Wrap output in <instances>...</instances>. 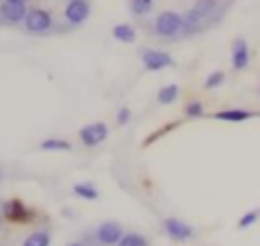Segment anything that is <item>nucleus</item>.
<instances>
[{
    "instance_id": "25",
    "label": "nucleus",
    "mask_w": 260,
    "mask_h": 246,
    "mask_svg": "<svg viewBox=\"0 0 260 246\" xmlns=\"http://www.w3.org/2000/svg\"><path fill=\"white\" fill-rule=\"evenodd\" d=\"M69 246H83V244H79V242H73V244H69Z\"/></svg>"
},
{
    "instance_id": "27",
    "label": "nucleus",
    "mask_w": 260,
    "mask_h": 246,
    "mask_svg": "<svg viewBox=\"0 0 260 246\" xmlns=\"http://www.w3.org/2000/svg\"><path fill=\"white\" fill-rule=\"evenodd\" d=\"M0 179H2V171H0Z\"/></svg>"
},
{
    "instance_id": "20",
    "label": "nucleus",
    "mask_w": 260,
    "mask_h": 246,
    "mask_svg": "<svg viewBox=\"0 0 260 246\" xmlns=\"http://www.w3.org/2000/svg\"><path fill=\"white\" fill-rule=\"evenodd\" d=\"M223 81H225V73H223V71H211V73L205 77L203 87H205V89H217Z\"/></svg>"
},
{
    "instance_id": "17",
    "label": "nucleus",
    "mask_w": 260,
    "mask_h": 246,
    "mask_svg": "<svg viewBox=\"0 0 260 246\" xmlns=\"http://www.w3.org/2000/svg\"><path fill=\"white\" fill-rule=\"evenodd\" d=\"M73 193L77 197H83V199H98V189L91 183H75Z\"/></svg>"
},
{
    "instance_id": "12",
    "label": "nucleus",
    "mask_w": 260,
    "mask_h": 246,
    "mask_svg": "<svg viewBox=\"0 0 260 246\" xmlns=\"http://www.w3.org/2000/svg\"><path fill=\"white\" fill-rule=\"evenodd\" d=\"M213 118L221 120V122H246V120L254 118V112L246 110V108H225V110L215 112Z\"/></svg>"
},
{
    "instance_id": "16",
    "label": "nucleus",
    "mask_w": 260,
    "mask_h": 246,
    "mask_svg": "<svg viewBox=\"0 0 260 246\" xmlns=\"http://www.w3.org/2000/svg\"><path fill=\"white\" fill-rule=\"evenodd\" d=\"M51 244V236L45 230L32 232L30 236H26V240L22 242V246H49Z\"/></svg>"
},
{
    "instance_id": "6",
    "label": "nucleus",
    "mask_w": 260,
    "mask_h": 246,
    "mask_svg": "<svg viewBox=\"0 0 260 246\" xmlns=\"http://www.w3.org/2000/svg\"><path fill=\"white\" fill-rule=\"evenodd\" d=\"M162 228H165V232L169 234V238H173V240H177V242H187V240H191L193 238V228L187 224V222H183V220H179V218H167L165 222H162Z\"/></svg>"
},
{
    "instance_id": "21",
    "label": "nucleus",
    "mask_w": 260,
    "mask_h": 246,
    "mask_svg": "<svg viewBox=\"0 0 260 246\" xmlns=\"http://www.w3.org/2000/svg\"><path fill=\"white\" fill-rule=\"evenodd\" d=\"M258 220H260V209H250V211H246V213L238 220V228H240V230H246V228L254 226Z\"/></svg>"
},
{
    "instance_id": "9",
    "label": "nucleus",
    "mask_w": 260,
    "mask_h": 246,
    "mask_svg": "<svg viewBox=\"0 0 260 246\" xmlns=\"http://www.w3.org/2000/svg\"><path fill=\"white\" fill-rule=\"evenodd\" d=\"M2 211H4V218H8L10 222H28L32 218V211L18 199H10L2 205Z\"/></svg>"
},
{
    "instance_id": "2",
    "label": "nucleus",
    "mask_w": 260,
    "mask_h": 246,
    "mask_svg": "<svg viewBox=\"0 0 260 246\" xmlns=\"http://www.w3.org/2000/svg\"><path fill=\"white\" fill-rule=\"evenodd\" d=\"M152 33L158 39H167L173 41L181 35H185V22H183V14L175 12V10H165L160 12L154 20H152Z\"/></svg>"
},
{
    "instance_id": "7",
    "label": "nucleus",
    "mask_w": 260,
    "mask_h": 246,
    "mask_svg": "<svg viewBox=\"0 0 260 246\" xmlns=\"http://www.w3.org/2000/svg\"><path fill=\"white\" fill-rule=\"evenodd\" d=\"M124 232H122V226L118 222H104L98 226L95 230V240L104 246H114L122 240Z\"/></svg>"
},
{
    "instance_id": "18",
    "label": "nucleus",
    "mask_w": 260,
    "mask_h": 246,
    "mask_svg": "<svg viewBox=\"0 0 260 246\" xmlns=\"http://www.w3.org/2000/svg\"><path fill=\"white\" fill-rule=\"evenodd\" d=\"M118 246H148V240L138 234V232H130V234H124L122 240L118 242Z\"/></svg>"
},
{
    "instance_id": "24",
    "label": "nucleus",
    "mask_w": 260,
    "mask_h": 246,
    "mask_svg": "<svg viewBox=\"0 0 260 246\" xmlns=\"http://www.w3.org/2000/svg\"><path fill=\"white\" fill-rule=\"evenodd\" d=\"M2 220H4V211H2V207H0V228H2Z\"/></svg>"
},
{
    "instance_id": "5",
    "label": "nucleus",
    "mask_w": 260,
    "mask_h": 246,
    "mask_svg": "<svg viewBox=\"0 0 260 246\" xmlns=\"http://www.w3.org/2000/svg\"><path fill=\"white\" fill-rule=\"evenodd\" d=\"M173 63L175 61H173V57L167 51H160V49H146V51H142V65L148 71H160V69L173 67Z\"/></svg>"
},
{
    "instance_id": "23",
    "label": "nucleus",
    "mask_w": 260,
    "mask_h": 246,
    "mask_svg": "<svg viewBox=\"0 0 260 246\" xmlns=\"http://www.w3.org/2000/svg\"><path fill=\"white\" fill-rule=\"evenodd\" d=\"M130 118H132L130 110H128V108H120V112H118V124H120V126H124V124H128V122H130Z\"/></svg>"
},
{
    "instance_id": "19",
    "label": "nucleus",
    "mask_w": 260,
    "mask_h": 246,
    "mask_svg": "<svg viewBox=\"0 0 260 246\" xmlns=\"http://www.w3.org/2000/svg\"><path fill=\"white\" fill-rule=\"evenodd\" d=\"M41 148L43 150H69L71 144L63 138H47V140L41 142Z\"/></svg>"
},
{
    "instance_id": "11",
    "label": "nucleus",
    "mask_w": 260,
    "mask_h": 246,
    "mask_svg": "<svg viewBox=\"0 0 260 246\" xmlns=\"http://www.w3.org/2000/svg\"><path fill=\"white\" fill-rule=\"evenodd\" d=\"M89 16V4L85 0H71L65 6V18L71 24H81Z\"/></svg>"
},
{
    "instance_id": "26",
    "label": "nucleus",
    "mask_w": 260,
    "mask_h": 246,
    "mask_svg": "<svg viewBox=\"0 0 260 246\" xmlns=\"http://www.w3.org/2000/svg\"><path fill=\"white\" fill-rule=\"evenodd\" d=\"M10 2H20V4H24L26 0H10Z\"/></svg>"
},
{
    "instance_id": "4",
    "label": "nucleus",
    "mask_w": 260,
    "mask_h": 246,
    "mask_svg": "<svg viewBox=\"0 0 260 246\" xmlns=\"http://www.w3.org/2000/svg\"><path fill=\"white\" fill-rule=\"evenodd\" d=\"M250 59H252V53H250L248 41H246L244 37H236L234 43H232V53H230L232 67H234L236 71H244V69H248Z\"/></svg>"
},
{
    "instance_id": "1",
    "label": "nucleus",
    "mask_w": 260,
    "mask_h": 246,
    "mask_svg": "<svg viewBox=\"0 0 260 246\" xmlns=\"http://www.w3.org/2000/svg\"><path fill=\"white\" fill-rule=\"evenodd\" d=\"M221 16L219 0H195L193 6L183 14L185 22V35H197L203 33L207 26H211Z\"/></svg>"
},
{
    "instance_id": "14",
    "label": "nucleus",
    "mask_w": 260,
    "mask_h": 246,
    "mask_svg": "<svg viewBox=\"0 0 260 246\" xmlns=\"http://www.w3.org/2000/svg\"><path fill=\"white\" fill-rule=\"evenodd\" d=\"M112 35H114V39H118L122 43H132L136 39V30L130 24H116L114 30H112Z\"/></svg>"
},
{
    "instance_id": "15",
    "label": "nucleus",
    "mask_w": 260,
    "mask_h": 246,
    "mask_svg": "<svg viewBox=\"0 0 260 246\" xmlns=\"http://www.w3.org/2000/svg\"><path fill=\"white\" fill-rule=\"evenodd\" d=\"M154 8V0H130V10L134 16H146Z\"/></svg>"
},
{
    "instance_id": "8",
    "label": "nucleus",
    "mask_w": 260,
    "mask_h": 246,
    "mask_svg": "<svg viewBox=\"0 0 260 246\" xmlns=\"http://www.w3.org/2000/svg\"><path fill=\"white\" fill-rule=\"evenodd\" d=\"M79 138L85 146H95L100 142H104L108 138V126L104 122H93V124H87L79 130Z\"/></svg>"
},
{
    "instance_id": "3",
    "label": "nucleus",
    "mask_w": 260,
    "mask_h": 246,
    "mask_svg": "<svg viewBox=\"0 0 260 246\" xmlns=\"http://www.w3.org/2000/svg\"><path fill=\"white\" fill-rule=\"evenodd\" d=\"M24 26L28 33H35V35H45L53 28V18L47 10L43 8H30L26 18H24Z\"/></svg>"
},
{
    "instance_id": "13",
    "label": "nucleus",
    "mask_w": 260,
    "mask_h": 246,
    "mask_svg": "<svg viewBox=\"0 0 260 246\" xmlns=\"http://www.w3.org/2000/svg\"><path fill=\"white\" fill-rule=\"evenodd\" d=\"M177 98H179V85H177V83H169V85L160 87L158 94H156V100H158V104H162V106H169V104L177 102Z\"/></svg>"
},
{
    "instance_id": "10",
    "label": "nucleus",
    "mask_w": 260,
    "mask_h": 246,
    "mask_svg": "<svg viewBox=\"0 0 260 246\" xmlns=\"http://www.w3.org/2000/svg\"><path fill=\"white\" fill-rule=\"evenodd\" d=\"M28 14V10L24 8V4L20 2H10V0H4L0 4V18L10 22V24H16L20 20H24Z\"/></svg>"
},
{
    "instance_id": "22",
    "label": "nucleus",
    "mask_w": 260,
    "mask_h": 246,
    "mask_svg": "<svg viewBox=\"0 0 260 246\" xmlns=\"http://www.w3.org/2000/svg\"><path fill=\"white\" fill-rule=\"evenodd\" d=\"M205 114V106H203V102H199V100H191L187 106H185V116L187 118H199V116H203Z\"/></svg>"
}]
</instances>
